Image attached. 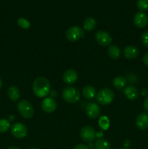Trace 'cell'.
I'll return each mask as SVG.
<instances>
[{"label":"cell","instance_id":"obj_1","mask_svg":"<svg viewBox=\"0 0 148 149\" xmlns=\"http://www.w3.org/2000/svg\"><path fill=\"white\" fill-rule=\"evenodd\" d=\"M50 83L45 77H38L33 81V91L36 97H45L50 93Z\"/></svg>","mask_w":148,"mask_h":149},{"label":"cell","instance_id":"obj_2","mask_svg":"<svg viewBox=\"0 0 148 149\" xmlns=\"http://www.w3.org/2000/svg\"><path fill=\"white\" fill-rule=\"evenodd\" d=\"M62 97L66 103H75L80 100L81 93L75 87H66L62 90Z\"/></svg>","mask_w":148,"mask_h":149},{"label":"cell","instance_id":"obj_3","mask_svg":"<svg viewBox=\"0 0 148 149\" xmlns=\"http://www.w3.org/2000/svg\"><path fill=\"white\" fill-rule=\"evenodd\" d=\"M97 100L100 104L107 106L113 101L115 94L111 89L104 88L100 90L97 94Z\"/></svg>","mask_w":148,"mask_h":149},{"label":"cell","instance_id":"obj_4","mask_svg":"<svg viewBox=\"0 0 148 149\" xmlns=\"http://www.w3.org/2000/svg\"><path fill=\"white\" fill-rule=\"evenodd\" d=\"M17 110L20 114L25 119H30L33 116L34 109L33 106L29 101L26 100H22L17 103Z\"/></svg>","mask_w":148,"mask_h":149},{"label":"cell","instance_id":"obj_5","mask_svg":"<svg viewBox=\"0 0 148 149\" xmlns=\"http://www.w3.org/2000/svg\"><path fill=\"white\" fill-rule=\"evenodd\" d=\"M84 31L78 26H72L67 30L66 38L70 42H77L84 36Z\"/></svg>","mask_w":148,"mask_h":149},{"label":"cell","instance_id":"obj_6","mask_svg":"<svg viewBox=\"0 0 148 149\" xmlns=\"http://www.w3.org/2000/svg\"><path fill=\"white\" fill-rule=\"evenodd\" d=\"M10 132L15 138L23 139L27 135L28 130L26 125L20 122H17L12 125L10 127Z\"/></svg>","mask_w":148,"mask_h":149},{"label":"cell","instance_id":"obj_7","mask_svg":"<svg viewBox=\"0 0 148 149\" xmlns=\"http://www.w3.org/2000/svg\"><path fill=\"white\" fill-rule=\"evenodd\" d=\"M80 137L84 142H93L96 138V132L94 128L91 126H84L81 128Z\"/></svg>","mask_w":148,"mask_h":149},{"label":"cell","instance_id":"obj_8","mask_svg":"<svg viewBox=\"0 0 148 149\" xmlns=\"http://www.w3.org/2000/svg\"><path fill=\"white\" fill-rule=\"evenodd\" d=\"M95 40L99 45L103 47L110 46L113 42L111 36L104 31H99L95 33Z\"/></svg>","mask_w":148,"mask_h":149},{"label":"cell","instance_id":"obj_9","mask_svg":"<svg viewBox=\"0 0 148 149\" xmlns=\"http://www.w3.org/2000/svg\"><path fill=\"white\" fill-rule=\"evenodd\" d=\"M57 107L55 100L52 97H45L41 102V109L45 113H50L55 111Z\"/></svg>","mask_w":148,"mask_h":149},{"label":"cell","instance_id":"obj_10","mask_svg":"<svg viewBox=\"0 0 148 149\" xmlns=\"http://www.w3.org/2000/svg\"><path fill=\"white\" fill-rule=\"evenodd\" d=\"M133 23L139 29H142L147 26L148 16L144 12H138L133 17Z\"/></svg>","mask_w":148,"mask_h":149},{"label":"cell","instance_id":"obj_11","mask_svg":"<svg viewBox=\"0 0 148 149\" xmlns=\"http://www.w3.org/2000/svg\"><path fill=\"white\" fill-rule=\"evenodd\" d=\"M78 79V74L74 69H68L65 71L62 76V80L64 83L68 85L74 84Z\"/></svg>","mask_w":148,"mask_h":149},{"label":"cell","instance_id":"obj_12","mask_svg":"<svg viewBox=\"0 0 148 149\" xmlns=\"http://www.w3.org/2000/svg\"><path fill=\"white\" fill-rule=\"evenodd\" d=\"M100 107L95 103H90L87 105L86 109V115L91 119H94L99 116L100 113Z\"/></svg>","mask_w":148,"mask_h":149},{"label":"cell","instance_id":"obj_13","mask_svg":"<svg viewBox=\"0 0 148 149\" xmlns=\"http://www.w3.org/2000/svg\"><path fill=\"white\" fill-rule=\"evenodd\" d=\"M136 126L141 130H145L148 128V114L147 113H141L136 116Z\"/></svg>","mask_w":148,"mask_h":149},{"label":"cell","instance_id":"obj_14","mask_svg":"<svg viewBox=\"0 0 148 149\" xmlns=\"http://www.w3.org/2000/svg\"><path fill=\"white\" fill-rule=\"evenodd\" d=\"M123 55L127 59H135L139 55V49L133 45H129L123 49Z\"/></svg>","mask_w":148,"mask_h":149},{"label":"cell","instance_id":"obj_15","mask_svg":"<svg viewBox=\"0 0 148 149\" xmlns=\"http://www.w3.org/2000/svg\"><path fill=\"white\" fill-rule=\"evenodd\" d=\"M124 95L129 100H135L139 96V91L135 87L129 85L124 88Z\"/></svg>","mask_w":148,"mask_h":149},{"label":"cell","instance_id":"obj_16","mask_svg":"<svg viewBox=\"0 0 148 149\" xmlns=\"http://www.w3.org/2000/svg\"><path fill=\"white\" fill-rule=\"evenodd\" d=\"M8 97L12 101L16 102L19 100L20 97V91L19 88L16 86H11L7 90Z\"/></svg>","mask_w":148,"mask_h":149},{"label":"cell","instance_id":"obj_17","mask_svg":"<svg viewBox=\"0 0 148 149\" xmlns=\"http://www.w3.org/2000/svg\"><path fill=\"white\" fill-rule=\"evenodd\" d=\"M83 95L84 96V97L89 99H93L97 96V91H96V89L94 88L93 86L88 85L86 86L83 88L82 90Z\"/></svg>","mask_w":148,"mask_h":149},{"label":"cell","instance_id":"obj_18","mask_svg":"<svg viewBox=\"0 0 148 149\" xmlns=\"http://www.w3.org/2000/svg\"><path fill=\"white\" fill-rule=\"evenodd\" d=\"M126 84H127V80L123 76H118L115 78H114L113 81V86L118 90L124 89L126 87Z\"/></svg>","mask_w":148,"mask_h":149},{"label":"cell","instance_id":"obj_19","mask_svg":"<svg viewBox=\"0 0 148 149\" xmlns=\"http://www.w3.org/2000/svg\"><path fill=\"white\" fill-rule=\"evenodd\" d=\"M107 53L110 58L113 60H117L120 56V49L116 45H110L107 49Z\"/></svg>","mask_w":148,"mask_h":149},{"label":"cell","instance_id":"obj_20","mask_svg":"<svg viewBox=\"0 0 148 149\" xmlns=\"http://www.w3.org/2000/svg\"><path fill=\"white\" fill-rule=\"evenodd\" d=\"M97 26V22L94 18L91 17H89L86 18L84 21V29L86 31H91L95 29Z\"/></svg>","mask_w":148,"mask_h":149},{"label":"cell","instance_id":"obj_21","mask_svg":"<svg viewBox=\"0 0 148 149\" xmlns=\"http://www.w3.org/2000/svg\"><path fill=\"white\" fill-rule=\"evenodd\" d=\"M94 146L96 149H111V145L105 139L99 138L95 141Z\"/></svg>","mask_w":148,"mask_h":149},{"label":"cell","instance_id":"obj_22","mask_svg":"<svg viewBox=\"0 0 148 149\" xmlns=\"http://www.w3.org/2000/svg\"><path fill=\"white\" fill-rule=\"evenodd\" d=\"M99 125L101 129L107 130L110 127V120L106 116H102L99 119Z\"/></svg>","mask_w":148,"mask_h":149},{"label":"cell","instance_id":"obj_23","mask_svg":"<svg viewBox=\"0 0 148 149\" xmlns=\"http://www.w3.org/2000/svg\"><path fill=\"white\" fill-rule=\"evenodd\" d=\"M10 128V122L8 119H0V133H4Z\"/></svg>","mask_w":148,"mask_h":149},{"label":"cell","instance_id":"obj_24","mask_svg":"<svg viewBox=\"0 0 148 149\" xmlns=\"http://www.w3.org/2000/svg\"><path fill=\"white\" fill-rule=\"evenodd\" d=\"M136 6L141 12L148 10V0H137Z\"/></svg>","mask_w":148,"mask_h":149},{"label":"cell","instance_id":"obj_25","mask_svg":"<svg viewBox=\"0 0 148 149\" xmlns=\"http://www.w3.org/2000/svg\"><path fill=\"white\" fill-rule=\"evenodd\" d=\"M17 23H18L19 26H20V27L24 29H27L30 27V23H29L28 20H27L25 18H23V17H20V18L18 19Z\"/></svg>","mask_w":148,"mask_h":149},{"label":"cell","instance_id":"obj_26","mask_svg":"<svg viewBox=\"0 0 148 149\" xmlns=\"http://www.w3.org/2000/svg\"><path fill=\"white\" fill-rule=\"evenodd\" d=\"M141 40L145 47L148 48V31L144 32L141 36Z\"/></svg>","mask_w":148,"mask_h":149},{"label":"cell","instance_id":"obj_27","mask_svg":"<svg viewBox=\"0 0 148 149\" xmlns=\"http://www.w3.org/2000/svg\"><path fill=\"white\" fill-rule=\"evenodd\" d=\"M73 149H89L88 146H86L84 144H77Z\"/></svg>","mask_w":148,"mask_h":149},{"label":"cell","instance_id":"obj_28","mask_svg":"<svg viewBox=\"0 0 148 149\" xmlns=\"http://www.w3.org/2000/svg\"><path fill=\"white\" fill-rule=\"evenodd\" d=\"M142 61H143V63H145V65L148 66V52H147L145 54V55L143 56V58H142Z\"/></svg>","mask_w":148,"mask_h":149},{"label":"cell","instance_id":"obj_29","mask_svg":"<svg viewBox=\"0 0 148 149\" xmlns=\"http://www.w3.org/2000/svg\"><path fill=\"white\" fill-rule=\"evenodd\" d=\"M144 109L147 112H148V97H147L144 101Z\"/></svg>","mask_w":148,"mask_h":149},{"label":"cell","instance_id":"obj_30","mask_svg":"<svg viewBox=\"0 0 148 149\" xmlns=\"http://www.w3.org/2000/svg\"><path fill=\"white\" fill-rule=\"evenodd\" d=\"M124 148H129L131 145V141L129 140H126V141H124Z\"/></svg>","mask_w":148,"mask_h":149},{"label":"cell","instance_id":"obj_31","mask_svg":"<svg viewBox=\"0 0 148 149\" xmlns=\"http://www.w3.org/2000/svg\"><path fill=\"white\" fill-rule=\"evenodd\" d=\"M142 95L143 96H147L148 95V90L147 89H143L142 90Z\"/></svg>","mask_w":148,"mask_h":149},{"label":"cell","instance_id":"obj_32","mask_svg":"<svg viewBox=\"0 0 148 149\" xmlns=\"http://www.w3.org/2000/svg\"><path fill=\"white\" fill-rule=\"evenodd\" d=\"M7 149H21V148H20L17 146H10L9 148H7Z\"/></svg>","mask_w":148,"mask_h":149},{"label":"cell","instance_id":"obj_33","mask_svg":"<svg viewBox=\"0 0 148 149\" xmlns=\"http://www.w3.org/2000/svg\"><path fill=\"white\" fill-rule=\"evenodd\" d=\"M15 119L14 116H13V115H10V117H9V122H12V121H13Z\"/></svg>","mask_w":148,"mask_h":149},{"label":"cell","instance_id":"obj_34","mask_svg":"<svg viewBox=\"0 0 148 149\" xmlns=\"http://www.w3.org/2000/svg\"><path fill=\"white\" fill-rule=\"evenodd\" d=\"M1 86H2V81H1V78H0V89L1 88Z\"/></svg>","mask_w":148,"mask_h":149},{"label":"cell","instance_id":"obj_35","mask_svg":"<svg viewBox=\"0 0 148 149\" xmlns=\"http://www.w3.org/2000/svg\"><path fill=\"white\" fill-rule=\"evenodd\" d=\"M29 149H40V148H29Z\"/></svg>","mask_w":148,"mask_h":149},{"label":"cell","instance_id":"obj_36","mask_svg":"<svg viewBox=\"0 0 148 149\" xmlns=\"http://www.w3.org/2000/svg\"><path fill=\"white\" fill-rule=\"evenodd\" d=\"M119 149H129V148H119Z\"/></svg>","mask_w":148,"mask_h":149}]
</instances>
